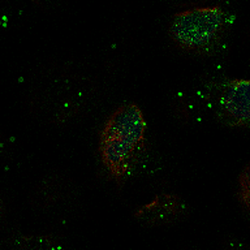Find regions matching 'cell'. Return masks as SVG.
I'll list each match as a JSON object with an SVG mask.
<instances>
[{
	"label": "cell",
	"instance_id": "cell-1",
	"mask_svg": "<svg viewBox=\"0 0 250 250\" xmlns=\"http://www.w3.org/2000/svg\"><path fill=\"white\" fill-rule=\"evenodd\" d=\"M146 151V120L136 103L111 113L99 137V156L111 179L124 183Z\"/></svg>",
	"mask_w": 250,
	"mask_h": 250
},
{
	"label": "cell",
	"instance_id": "cell-2",
	"mask_svg": "<svg viewBox=\"0 0 250 250\" xmlns=\"http://www.w3.org/2000/svg\"><path fill=\"white\" fill-rule=\"evenodd\" d=\"M232 17L219 4L188 8L172 16L168 33L181 50L212 56L226 42Z\"/></svg>",
	"mask_w": 250,
	"mask_h": 250
},
{
	"label": "cell",
	"instance_id": "cell-3",
	"mask_svg": "<svg viewBox=\"0 0 250 250\" xmlns=\"http://www.w3.org/2000/svg\"><path fill=\"white\" fill-rule=\"evenodd\" d=\"M206 102L218 123L230 128H248L250 123L249 80H229L208 86Z\"/></svg>",
	"mask_w": 250,
	"mask_h": 250
},
{
	"label": "cell",
	"instance_id": "cell-4",
	"mask_svg": "<svg viewBox=\"0 0 250 250\" xmlns=\"http://www.w3.org/2000/svg\"><path fill=\"white\" fill-rule=\"evenodd\" d=\"M188 206L179 195L162 193L151 202L141 206L134 218L145 227H160L173 224L187 215Z\"/></svg>",
	"mask_w": 250,
	"mask_h": 250
},
{
	"label": "cell",
	"instance_id": "cell-5",
	"mask_svg": "<svg viewBox=\"0 0 250 250\" xmlns=\"http://www.w3.org/2000/svg\"><path fill=\"white\" fill-rule=\"evenodd\" d=\"M238 199L244 208L249 211L250 206V167L246 166L238 179Z\"/></svg>",
	"mask_w": 250,
	"mask_h": 250
},
{
	"label": "cell",
	"instance_id": "cell-6",
	"mask_svg": "<svg viewBox=\"0 0 250 250\" xmlns=\"http://www.w3.org/2000/svg\"><path fill=\"white\" fill-rule=\"evenodd\" d=\"M31 1H33V3H35V4H38V5H41V7H43L47 0H31Z\"/></svg>",
	"mask_w": 250,
	"mask_h": 250
},
{
	"label": "cell",
	"instance_id": "cell-7",
	"mask_svg": "<svg viewBox=\"0 0 250 250\" xmlns=\"http://www.w3.org/2000/svg\"><path fill=\"white\" fill-rule=\"evenodd\" d=\"M3 211H4V203L0 201V216L3 215Z\"/></svg>",
	"mask_w": 250,
	"mask_h": 250
}]
</instances>
